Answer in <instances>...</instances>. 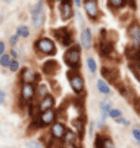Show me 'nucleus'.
Masks as SVG:
<instances>
[{"label": "nucleus", "instance_id": "15", "mask_svg": "<svg viewBox=\"0 0 140 148\" xmlns=\"http://www.w3.org/2000/svg\"><path fill=\"white\" fill-rule=\"evenodd\" d=\"M52 134L55 136L56 138H62L65 137L66 134V128L63 125H61V123H55L52 127Z\"/></svg>", "mask_w": 140, "mask_h": 148}, {"label": "nucleus", "instance_id": "4", "mask_svg": "<svg viewBox=\"0 0 140 148\" xmlns=\"http://www.w3.org/2000/svg\"><path fill=\"white\" fill-rule=\"evenodd\" d=\"M129 36L133 39L135 47L139 49L140 47V25L138 23H134V24H131L130 25V27H129Z\"/></svg>", "mask_w": 140, "mask_h": 148}, {"label": "nucleus", "instance_id": "6", "mask_svg": "<svg viewBox=\"0 0 140 148\" xmlns=\"http://www.w3.org/2000/svg\"><path fill=\"white\" fill-rule=\"evenodd\" d=\"M84 9L87 11V14L89 18L92 19H96V16L98 14V5H97V1L94 0H89V1H86L84 3Z\"/></svg>", "mask_w": 140, "mask_h": 148}, {"label": "nucleus", "instance_id": "16", "mask_svg": "<svg viewBox=\"0 0 140 148\" xmlns=\"http://www.w3.org/2000/svg\"><path fill=\"white\" fill-rule=\"evenodd\" d=\"M35 95V88L32 85H25L22 87V91H21V96L24 100H30V98Z\"/></svg>", "mask_w": 140, "mask_h": 148}, {"label": "nucleus", "instance_id": "36", "mask_svg": "<svg viewBox=\"0 0 140 148\" xmlns=\"http://www.w3.org/2000/svg\"><path fill=\"white\" fill-rule=\"evenodd\" d=\"M4 100H5V93H4L3 91H0V105L4 102Z\"/></svg>", "mask_w": 140, "mask_h": 148}, {"label": "nucleus", "instance_id": "28", "mask_svg": "<svg viewBox=\"0 0 140 148\" xmlns=\"http://www.w3.org/2000/svg\"><path fill=\"white\" fill-rule=\"evenodd\" d=\"M122 114V112L119 110H110V112H109V116L110 117H113V118H117L119 117Z\"/></svg>", "mask_w": 140, "mask_h": 148}, {"label": "nucleus", "instance_id": "12", "mask_svg": "<svg viewBox=\"0 0 140 148\" xmlns=\"http://www.w3.org/2000/svg\"><path fill=\"white\" fill-rule=\"evenodd\" d=\"M69 82H71L72 88L75 90L76 92H81L82 90H83V80H82V77L80 75L72 76L71 80H69Z\"/></svg>", "mask_w": 140, "mask_h": 148}, {"label": "nucleus", "instance_id": "20", "mask_svg": "<svg viewBox=\"0 0 140 148\" xmlns=\"http://www.w3.org/2000/svg\"><path fill=\"white\" fill-rule=\"evenodd\" d=\"M97 87H98V90H99L102 93H104V95H108V93L110 92V90H109L108 86L105 85V82H103V81H101V80L97 81Z\"/></svg>", "mask_w": 140, "mask_h": 148}, {"label": "nucleus", "instance_id": "22", "mask_svg": "<svg viewBox=\"0 0 140 148\" xmlns=\"http://www.w3.org/2000/svg\"><path fill=\"white\" fill-rule=\"evenodd\" d=\"M37 95H39V97L41 98V101H42L45 97H47V87H46V86H45V85H41L40 87H39Z\"/></svg>", "mask_w": 140, "mask_h": 148}, {"label": "nucleus", "instance_id": "5", "mask_svg": "<svg viewBox=\"0 0 140 148\" xmlns=\"http://www.w3.org/2000/svg\"><path fill=\"white\" fill-rule=\"evenodd\" d=\"M55 35L60 40V42H62L63 45H68L71 42V34H69V31L67 29H65V27L58 29V30H56Z\"/></svg>", "mask_w": 140, "mask_h": 148}, {"label": "nucleus", "instance_id": "32", "mask_svg": "<svg viewBox=\"0 0 140 148\" xmlns=\"http://www.w3.org/2000/svg\"><path fill=\"white\" fill-rule=\"evenodd\" d=\"M134 107H135V110H137V112H138V113H140V98H138V100L135 101Z\"/></svg>", "mask_w": 140, "mask_h": 148}, {"label": "nucleus", "instance_id": "13", "mask_svg": "<svg viewBox=\"0 0 140 148\" xmlns=\"http://www.w3.org/2000/svg\"><path fill=\"white\" fill-rule=\"evenodd\" d=\"M53 103H55V101H53V97H52V96H47V97H45L43 100L41 101L39 110L42 111V112H46V111H48V110L52 108Z\"/></svg>", "mask_w": 140, "mask_h": 148}, {"label": "nucleus", "instance_id": "27", "mask_svg": "<svg viewBox=\"0 0 140 148\" xmlns=\"http://www.w3.org/2000/svg\"><path fill=\"white\" fill-rule=\"evenodd\" d=\"M27 148H43V147L41 146L39 142H35V141H30V142L27 143Z\"/></svg>", "mask_w": 140, "mask_h": 148}, {"label": "nucleus", "instance_id": "7", "mask_svg": "<svg viewBox=\"0 0 140 148\" xmlns=\"http://www.w3.org/2000/svg\"><path fill=\"white\" fill-rule=\"evenodd\" d=\"M58 69H60V65L57 64V61H55V60H51V61L45 62L43 67H42L45 73H47V75H55V73L58 71Z\"/></svg>", "mask_w": 140, "mask_h": 148}, {"label": "nucleus", "instance_id": "11", "mask_svg": "<svg viewBox=\"0 0 140 148\" xmlns=\"http://www.w3.org/2000/svg\"><path fill=\"white\" fill-rule=\"evenodd\" d=\"M82 45H83L84 49H90L92 46V34H90V30L89 29H84L83 31H82Z\"/></svg>", "mask_w": 140, "mask_h": 148}, {"label": "nucleus", "instance_id": "24", "mask_svg": "<svg viewBox=\"0 0 140 148\" xmlns=\"http://www.w3.org/2000/svg\"><path fill=\"white\" fill-rule=\"evenodd\" d=\"M87 65H88V69L90 70V72H96L97 70V65H96V61H94L93 59H89L87 60Z\"/></svg>", "mask_w": 140, "mask_h": 148}, {"label": "nucleus", "instance_id": "9", "mask_svg": "<svg viewBox=\"0 0 140 148\" xmlns=\"http://www.w3.org/2000/svg\"><path fill=\"white\" fill-rule=\"evenodd\" d=\"M53 118H55V111L52 110H48L46 112H42L40 116V122L39 125L40 126H43V125H48V123H51L53 121Z\"/></svg>", "mask_w": 140, "mask_h": 148}, {"label": "nucleus", "instance_id": "1", "mask_svg": "<svg viewBox=\"0 0 140 148\" xmlns=\"http://www.w3.org/2000/svg\"><path fill=\"white\" fill-rule=\"evenodd\" d=\"M31 16H32V24H34V26L36 29H40L41 26H42L43 20H45L43 4L42 3H37L34 8H32Z\"/></svg>", "mask_w": 140, "mask_h": 148}, {"label": "nucleus", "instance_id": "35", "mask_svg": "<svg viewBox=\"0 0 140 148\" xmlns=\"http://www.w3.org/2000/svg\"><path fill=\"white\" fill-rule=\"evenodd\" d=\"M4 50H5V45H4L3 41H0V55H3Z\"/></svg>", "mask_w": 140, "mask_h": 148}, {"label": "nucleus", "instance_id": "30", "mask_svg": "<svg viewBox=\"0 0 140 148\" xmlns=\"http://www.w3.org/2000/svg\"><path fill=\"white\" fill-rule=\"evenodd\" d=\"M133 136H134L135 139H137L138 143L140 145V131L139 130H133Z\"/></svg>", "mask_w": 140, "mask_h": 148}, {"label": "nucleus", "instance_id": "17", "mask_svg": "<svg viewBox=\"0 0 140 148\" xmlns=\"http://www.w3.org/2000/svg\"><path fill=\"white\" fill-rule=\"evenodd\" d=\"M110 107H112V102H110L109 100H104V101L101 102V110L103 112V118H102V120H104L105 116H107V113L110 112Z\"/></svg>", "mask_w": 140, "mask_h": 148}, {"label": "nucleus", "instance_id": "3", "mask_svg": "<svg viewBox=\"0 0 140 148\" xmlns=\"http://www.w3.org/2000/svg\"><path fill=\"white\" fill-rule=\"evenodd\" d=\"M36 46L40 51H42L43 54H55V45L51 40L48 39H41L37 41Z\"/></svg>", "mask_w": 140, "mask_h": 148}, {"label": "nucleus", "instance_id": "33", "mask_svg": "<svg viewBox=\"0 0 140 148\" xmlns=\"http://www.w3.org/2000/svg\"><path fill=\"white\" fill-rule=\"evenodd\" d=\"M115 122H117V123H123V125H125V126H128V125H129V122H128L126 120H125V118H117V121H115Z\"/></svg>", "mask_w": 140, "mask_h": 148}, {"label": "nucleus", "instance_id": "14", "mask_svg": "<svg viewBox=\"0 0 140 148\" xmlns=\"http://www.w3.org/2000/svg\"><path fill=\"white\" fill-rule=\"evenodd\" d=\"M102 75L108 81H112V82H115V80L118 79V71L117 70H109V69L103 67L102 69Z\"/></svg>", "mask_w": 140, "mask_h": 148}, {"label": "nucleus", "instance_id": "23", "mask_svg": "<svg viewBox=\"0 0 140 148\" xmlns=\"http://www.w3.org/2000/svg\"><path fill=\"white\" fill-rule=\"evenodd\" d=\"M10 64H11V61H10V57L7 55H3L0 57V65H1V66L6 67V66H10Z\"/></svg>", "mask_w": 140, "mask_h": 148}, {"label": "nucleus", "instance_id": "34", "mask_svg": "<svg viewBox=\"0 0 140 148\" xmlns=\"http://www.w3.org/2000/svg\"><path fill=\"white\" fill-rule=\"evenodd\" d=\"M62 148H76V146L73 143H68V142H63Z\"/></svg>", "mask_w": 140, "mask_h": 148}, {"label": "nucleus", "instance_id": "21", "mask_svg": "<svg viewBox=\"0 0 140 148\" xmlns=\"http://www.w3.org/2000/svg\"><path fill=\"white\" fill-rule=\"evenodd\" d=\"M30 31H29V27L25 25H21L18 27V36H21V38H27Z\"/></svg>", "mask_w": 140, "mask_h": 148}, {"label": "nucleus", "instance_id": "18", "mask_svg": "<svg viewBox=\"0 0 140 148\" xmlns=\"http://www.w3.org/2000/svg\"><path fill=\"white\" fill-rule=\"evenodd\" d=\"M130 70L133 71L134 76L140 81V60L131 61V64H130Z\"/></svg>", "mask_w": 140, "mask_h": 148}, {"label": "nucleus", "instance_id": "26", "mask_svg": "<svg viewBox=\"0 0 140 148\" xmlns=\"http://www.w3.org/2000/svg\"><path fill=\"white\" fill-rule=\"evenodd\" d=\"M109 5L115 6V8H119V6H123V5H124V1H123V0H110Z\"/></svg>", "mask_w": 140, "mask_h": 148}, {"label": "nucleus", "instance_id": "29", "mask_svg": "<svg viewBox=\"0 0 140 148\" xmlns=\"http://www.w3.org/2000/svg\"><path fill=\"white\" fill-rule=\"evenodd\" d=\"M103 148H115V147L110 139H105L104 143H103Z\"/></svg>", "mask_w": 140, "mask_h": 148}, {"label": "nucleus", "instance_id": "19", "mask_svg": "<svg viewBox=\"0 0 140 148\" xmlns=\"http://www.w3.org/2000/svg\"><path fill=\"white\" fill-rule=\"evenodd\" d=\"M77 141V137L76 134L72 132V131H66V134H65V142H68V143H73Z\"/></svg>", "mask_w": 140, "mask_h": 148}, {"label": "nucleus", "instance_id": "8", "mask_svg": "<svg viewBox=\"0 0 140 148\" xmlns=\"http://www.w3.org/2000/svg\"><path fill=\"white\" fill-rule=\"evenodd\" d=\"M36 77H37V75H36L32 70H30V69H24L22 70L21 79H22V81L25 82L26 85H31L32 82L36 80Z\"/></svg>", "mask_w": 140, "mask_h": 148}, {"label": "nucleus", "instance_id": "2", "mask_svg": "<svg viewBox=\"0 0 140 148\" xmlns=\"http://www.w3.org/2000/svg\"><path fill=\"white\" fill-rule=\"evenodd\" d=\"M65 61L66 64L69 65L71 67H76L80 64V50L78 47H72L65 54Z\"/></svg>", "mask_w": 140, "mask_h": 148}, {"label": "nucleus", "instance_id": "10", "mask_svg": "<svg viewBox=\"0 0 140 148\" xmlns=\"http://www.w3.org/2000/svg\"><path fill=\"white\" fill-rule=\"evenodd\" d=\"M73 11H72V5L68 1H63L61 4V16L63 20H67L72 16Z\"/></svg>", "mask_w": 140, "mask_h": 148}, {"label": "nucleus", "instance_id": "37", "mask_svg": "<svg viewBox=\"0 0 140 148\" xmlns=\"http://www.w3.org/2000/svg\"><path fill=\"white\" fill-rule=\"evenodd\" d=\"M11 54H13L14 56H16V52H15V50H11Z\"/></svg>", "mask_w": 140, "mask_h": 148}, {"label": "nucleus", "instance_id": "31", "mask_svg": "<svg viewBox=\"0 0 140 148\" xmlns=\"http://www.w3.org/2000/svg\"><path fill=\"white\" fill-rule=\"evenodd\" d=\"M18 38H19V36H18V34L11 36V38H10V44H11V45H15L16 42H18Z\"/></svg>", "mask_w": 140, "mask_h": 148}, {"label": "nucleus", "instance_id": "25", "mask_svg": "<svg viewBox=\"0 0 140 148\" xmlns=\"http://www.w3.org/2000/svg\"><path fill=\"white\" fill-rule=\"evenodd\" d=\"M18 69H19V62L16 61L15 59L14 60H11V64H10V71L11 72H15V71H18Z\"/></svg>", "mask_w": 140, "mask_h": 148}]
</instances>
